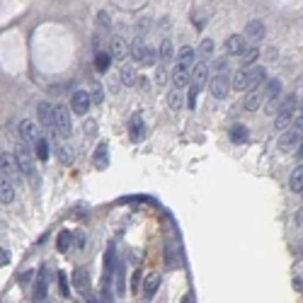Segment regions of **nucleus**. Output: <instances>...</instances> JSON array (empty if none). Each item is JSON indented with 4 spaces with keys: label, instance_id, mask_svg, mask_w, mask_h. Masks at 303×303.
Returning a JSON list of instances; mask_svg holds the SVG:
<instances>
[{
    "label": "nucleus",
    "instance_id": "f257e3e1",
    "mask_svg": "<svg viewBox=\"0 0 303 303\" xmlns=\"http://www.w3.org/2000/svg\"><path fill=\"white\" fill-rule=\"evenodd\" d=\"M264 78H267V70H264L262 65H247V68H242V70L236 73L233 87L240 90V92H247V90H255Z\"/></svg>",
    "mask_w": 303,
    "mask_h": 303
},
{
    "label": "nucleus",
    "instance_id": "f03ea898",
    "mask_svg": "<svg viewBox=\"0 0 303 303\" xmlns=\"http://www.w3.org/2000/svg\"><path fill=\"white\" fill-rule=\"evenodd\" d=\"M294 109H296V95H289L284 102H279L277 119H274V129L277 131H284L289 126V121L294 119Z\"/></svg>",
    "mask_w": 303,
    "mask_h": 303
},
{
    "label": "nucleus",
    "instance_id": "7ed1b4c3",
    "mask_svg": "<svg viewBox=\"0 0 303 303\" xmlns=\"http://www.w3.org/2000/svg\"><path fill=\"white\" fill-rule=\"evenodd\" d=\"M54 129L61 138L70 136V112L65 109V105H59L54 107Z\"/></svg>",
    "mask_w": 303,
    "mask_h": 303
},
{
    "label": "nucleus",
    "instance_id": "20e7f679",
    "mask_svg": "<svg viewBox=\"0 0 303 303\" xmlns=\"http://www.w3.org/2000/svg\"><path fill=\"white\" fill-rule=\"evenodd\" d=\"M228 90H231V83H228V75H226V73H218V75H214V78L209 80V92H211V97L223 100V97L228 95Z\"/></svg>",
    "mask_w": 303,
    "mask_h": 303
},
{
    "label": "nucleus",
    "instance_id": "39448f33",
    "mask_svg": "<svg viewBox=\"0 0 303 303\" xmlns=\"http://www.w3.org/2000/svg\"><path fill=\"white\" fill-rule=\"evenodd\" d=\"M301 126H303V117L299 112V119H296V126L294 129H284L281 138H279V146L281 148H294L296 143H301Z\"/></svg>",
    "mask_w": 303,
    "mask_h": 303
},
{
    "label": "nucleus",
    "instance_id": "423d86ee",
    "mask_svg": "<svg viewBox=\"0 0 303 303\" xmlns=\"http://www.w3.org/2000/svg\"><path fill=\"white\" fill-rule=\"evenodd\" d=\"M0 175H5L7 180H20V168L12 153H0Z\"/></svg>",
    "mask_w": 303,
    "mask_h": 303
},
{
    "label": "nucleus",
    "instance_id": "0eeeda50",
    "mask_svg": "<svg viewBox=\"0 0 303 303\" xmlns=\"http://www.w3.org/2000/svg\"><path fill=\"white\" fill-rule=\"evenodd\" d=\"M90 105H92V100H90V92H87V90H75V92H73V97H70V109H73L75 114H87Z\"/></svg>",
    "mask_w": 303,
    "mask_h": 303
},
{
    "label": "nucleus",
    "instance_id": "6e6552de",
    "mask_svg": "<svg viewBox=\"0 0 303 303\" xmlns=\"http://www.w3.org/2000/svg\"><path fill=\"white\" fill-rule=\"evenodd\" d=\"M15 160H17V168H20V173H22V175H32V170H34V163H32V153L27 151V146L17 148V153H15Z\"/></svg>",
    "mask_w": 303,
    "mask_h": 303
},
{
    "label": "nucleus",
    "instance_id": "1a4fd4ad",
    "mask_svg": "<svg viewBox=\"0 0 303 303\" xmlns=\"http://www.w3.org/2000/svg\"><path fill=\"white\" fill-rule=\"evenodd\" d=\"M264 34H267V27H264V22H260V20H252V22H247V27H245V39H250V42H262L264 39Z\"/></svg>",
    "mask_w": 303,
    "mask_h": 303
},
{
    "label": "nucleus",
    "instance_id": "9d476101",
    "mask_svg": "<svg viewBox=\"0 0 303 303\" xmlns=\"http://www.w3.org/2000/svg\"><path fill=\"white\" fill-rule=\"evenodd\" d=\"M189 80H192V85H196V87H201L206 80H209V65L201 61V63H196L192 70H189Z\"/></svg>",
    "mask_w": 303,
    "mask_h": 303
},
{
    "label": "nucleus",
    "instance_id": "9b49d317",
    "mask_svg": "<svg viewBox=\"0 0 303 303\" xmlns=\"http://www.w3.org/2000/svg\"><path fill=\"white\" fill-rule=\"evenodd\" d=\"M20 136H22V141H27V143H34L37 138H42L39 136V129H37V124L29 119L20 121Z\"/></svg>",
    "mask_w": 303,
    "mask_h": 303
},
{
    "label": "nucleus",
    "instance_id": "f8f14e48",
    "mask_svg": "<svg viewBox=\"0 0 303 303\" xmlns=\"http://www.w3.org/2000/svg\"><path fill=\"white\" fill-rule=\"evenodd\" d=\"M264 105V95H262V87L260 90H250L247 95H245V102H242V107L247 109V112H255V109H260Z\"/></svg>",
    "mask_w": 303,
    "mask_h": 303
},
{
    "label": "nucleus",
    "instance_id": "ddd939ff",
    "mask_svg": "<svg viewBox=\"0 0 303 303\" xmlns=\"http://www.w3.org/2000/svg\"><path fill=\"white\" fill-rule=\"evenodd\" d=\"M223 49H226V54H228V56H240L242 51H245V37H240V34L228 37Z\"/></svg>",
    "mask_w": 303,
    "mask_h": 303
},
{
    "label": "nucleus",
    "instance_id": "4468645a",
    "mask_svg": "<svg viewBox=\"0 0 303 303\" xmlns=\"http://www.w3.org/2000/svg\"><path fill=\"white\" fill-rule=\"evenodd\" d=\"M37 112H39V124L44 129H54V107L49 102H42Z\"/></svg>",
    "mask_w": 303,
    "mask_h": 303
},
{
    "label": "nucleus",
    "instance_id": "2eb2a0df",
    "mask_svg": "<svg viewBox=\"0 0 303 303\" xmlns=\"http://www.w3.org/2000/svg\"><path fill=\"white\" fill-rule=\"evenodd\" d=\"M126 54H129V46H126V42L121 39V37H114L112 42H109V56L112 59H126Z\"/></svg>",
    "mask_w": 303,
    "mask_h": 303
},
{
    "label": "nucleus",
    "instance_id": "dca6fc26",
    "mask_svg": "<svg viewBox=\"0 0 303 303\" xmlns=\"http://www.w3.org/2000/svg\"><path fill=\"white\" fill-rule=\"evenodd\" d=\"M15 199V187H12V180H7L5 175H0V201L2 204H10Z\"/></svg>",
    "mask_w": 303,
    "mask_h": 303
},
{
    "label": "nucleus",
    "instance_id": "f3484780",
    "mask_svg": "<svg viewBox=\"0 0 303 303\" xmlns=\"http://www.w3.org/2000/svg\"><path fill=\"white\" fill-rule=\"evenodd\" d=\"M194 56H196L194 46H182L180 51H177V65L192 68V65H194Z\"/></svg>",
    "mask_w": 303,
    "mask_h": 303
},
{
    "label": "nucleus",
    "instance_id": "a211bd4d",
    "mask_svg": "<svg viewBox=\"0 0 303 303\" xmlns=\"http://www.w3.org/2000/svg\"><path fill=\"white\" fill-rule=\"evenodd\" d=\"M279 92H281V80H279V78H272V80H267V85L262 87V95H264V100L279 97Z\"/></svg>",
    "mask_w": 303,
    "mask_h": 303
},
{
    "label": "nucleus",
    "instance_id": "6ab92c4d",
    "mask_svg": "<svg viewBox=\"0 0 303 303\" xmlns=\"http://www.w3.org/2000/svg\"><path fill=\"white\" fill-rule=\"evenodd\" d=\"M173 83H175V87H184V85L189 83V68L175 65V68H173Z\"/></svg>",
    "mask_w": 303,
    "mask_h": 303
},
{
    "label": "nucleus",
    "instance_id": "aec40b11",
    "mask_svg": "<svg viewBox=\"0 0 303 303\" xmlns=\"http://www.w3.org/2000/svg\"><path fill=\"white\" fill-rule=\"evenodd\" d=\"M34 155H37L39 160H46V158L51 155V146H49L46 138H37V141H34Z\"/></svg>",
    "mask_w": 303,
    "mask_h": 303
},
{
    "label": "nucleus",
    "instance_id": "412c9836",
    "mask_svg": "<svg viewBox=\"0 0 303 303\" xmlns=\"http://www.w3.org/2000/svg\"><path fill=\"white\" fill-rule=\"evenodd\" d=\"M73 281H75L78 291H83V294H87V291H90V279H87V272H85V269H75Z\"/></svg>",
    "mask_w": 303,
    "mask_h": 303
},
{
    "label": "nucleus",
    "instance_id": "4be33fe9",
    "mask_svg": "<svg viewBox=\"0 0 303 303\" xmlns=\"http://www.w3.org/2000/svg\"><path fill=\"white\" fill-rule=\"evenodd\" d=\"M158 286H160V277H158V274H151V277L146 279V284H143V296H146V299H153L155 291H158Z\"/></svg>",
    "mask_w": 303,
    "mask_h": 303
},
{
    "label": "nucleus",
    "instance_id": "5701e85b",
    "mask_svg": "<svg viewBox=\"0 0 303 303\" xmlns=\"http://www.w3.org/2000/svg\"><path fill=\"white\" fill-rule=\"evenodd\" d=\"M173 56H175V51H173L170 39H163V42H160V46H158V59H160V63H170Z\"/></svg>",
    "mask_w": 303,
    "mask_h": 303
},
{
    "label": "nucleus",
    "instance_id": "b1692460",
    "mask_svg": "<svg viewBox=\"0 0 303 303\" xmlns=\"http://www.w3.org/2000/svg\"><path fill=\"white\" fill-rule=\"evenodd\" d=\"M143 129H146V126H143V119H141V117L136 114V117L131 119V126H129L131 141H141V138H143Z\"/></svg>",
    "mask_w": 303,
    "mask_h": 303
},
{
    "label": "nucleus",
    "instance_id": "393cba45",
    "mask_svg": "<svg viewBox=\"0 0 303 303\" xmlns=\"http://www.w3.org/2000/svg\"><path fill=\"white\" fill-rule=\"evenodd\" d=\"M240 59H242V65H245V68H247V65H255V61L260 59V46H245Z\"/></svg>",
    "mask_w": 303,
    "mask_h": 303
},
{
    "label": "nucleus",
    "instance_id": "a878e982",
    "mask_svg": "<svg viewBox=\"0 0 303 303\" xmlns=\"http://www.w3.org/2000/svg\"><path fill=\"white\" fill-rule=\"evenodd\" d=\"M289 187H291V192H299V194H301V189H303V168L301 165L291 173V177H289Z\"/></svg>",
    "mask_w": 303,
    "mask_h": 303
},
{
    "label": "nucleus",
    "instance_id": "bb28decb",
    "mask_svg": "<svg viewBox=\"0 0 303 303\" xmlns=\"http://www.w3.org/2000/svg\"><path fill=\"white\" fill-rule=\"evenodd\" d=\"M119 80L124 85H133V83H136V68H133V65H121Z\"/></svg>",
    "mask_w": 303,
    "mask_h": 303
},
{
    "label": "nucleus",
    "instance_id": "cd10ccee",
    "mask_svg": "<svg viewBox=\"0 0 303 303\" xmlns=\"http://www.w3.org/2000/svg\"><path fill=\"white\" fill-rule=\"evenodd\" d=\"M109 65H112V56H109L107 51H100V54L95 56V68H97L100 73H107Z\"/></svg>",
    "mask_w": 303,
    "mask_h": 303
},
{
    "label": "nucleus",
    "instance_id": "c85d7f7f",
    "mask_svg": "<svg viewBox=\"0 0 303 303\" xmlns=\"http://www.w3.org/2000/svg\"><path fill=\"white\" fill-rule=\"evenodd\" d=\"M46 296V274H44V269L39 272V279H37V291H34V299L37 301H42Z\"/></svg>",
    "mask_w": 303,
    "mask_h": 303
},
{
    "label": "nucleus",
    "instance_id": "c756f323",
    "mask_svg": "<svg viewBox=\"0 0 303 303\" xmlns=\"http://www.w3.org/2000/svg\"><path fill=\"white\" fill-rule=\"evenodd\" d=\"M129 51H131V59L141 63V56H143V51H146V44H143V39H136V42L129 46Z\"/></svg>",
    "mask_w": 303,
    "mask_h": 303
},
{
    "label": "nucleus",
    "instance_id": "7c9ffc66",
    "mask_svg": "<svg viewBox=\"0 0 303 303\" xmlns=\"http://www.w3.org/2000/svg\"><path fill=\"white\" fill-rule=\"evenodd\" d=\"M231 138H233L236 143H242V141H247V129H245L242 124H236V126H231Z\"/></svg>",
    "mask_w": 303,
    "mask_h": 303
},
{
    "label": "nucleus",
    "instance_id": "2f4dec72",
    "mask_svg": "<svg viewBox=\"0 0 303 303\" xmlns=\"http://www.w3.org/2000/svg\"><path fill=\"white\" fill-rule=\"evenodd\" d=\"M95 165H97V168H105V165H107V146H105V143L97 146V151H95Z\"/></svg>",
    "mask_w": 303,
    "mask_h": 303
},
{
    "label": "nucleus",
    "instance_id": "473e14b6",
    "mask_svg": "<svg viewBox=\"0 0 303 303\" xmlns=\"http://www.w3.org/2000/svg\"><path fill=\"white\" fill-rule=\"evenodd\" d=\"M158 59V54H155V49H151V46H146V51H143V56H141V63L143 65H153Z\"/></svg>",
    "mask_w": 303,
    "mask_h": 303
},
{
    "label": "nucleus",
    "instance_id": "72a5a7b5",
    "mask_svg": "<svg viewBox=\"0 0 303 303\" xmlns=\"http://www.w3.org/2000/svg\"><path fill=\"white\" fill-rule=\"evenodd\" d=\"M70 242H73V233H68V231H65V233H61V236H59V250H61V252H65V250L70 247Z\"/></svg>",
    "mask_w": 303,
    "mask_h": 303
},
{
    "label": "nucleus",
    "instance_id": "f704fd0d",
    "mask_svg": "<svg viewBox=\"0 0 303 303\" xmlns=\"http://www.w3.org/2000/svg\"><path fill=\"white\" fill-rule=\"evenodd\" d=\"M199 54H201V56H211V54H214V42H211V39H201Z\"/></svg>",
    "mask_w": 303,
    "mask_h": 303
},
{
    "label": "nucleus",
    "instance_id": "c9c22d12",
    "mask_svg": "<svg viewBox=\"0 0 303 303\" xmlns=\"http://www.w3.org/2000/svg\"><path fill=\"white\" fill-rule=\"evenodd\" d=\"M196 95H199V87L192 85V87H189V95H187V107H189V109L196 107Z\"/></svg>",
    "mask_w": 303,
    "mask_h": 303
},
{
    "label": "nucleus",
    "instance_id": "e433bc0d",
    "mask_svg": "<svg viewBox=\"0 0 303 303\" xmlns=\"http://www.w3.org/2000/svg\"><path fill=\"white\" fill-rule=\"evenodd\" d=\"M277 109H279V97H272L269 102H267V114H277Z\"/></svg>",
    "mask_w": 303,
    "mask_h": 303
},
{
    "label": "nucleus",
    "instance_id": "4c0bfd02",
    "mask_svg": "<svg viewBox=\"0 0 303 303\" xmlns=\"http://www.w3.org/2000/svg\"><path fill=\"white\" fill-rule=\"evenodd\" d=\"M59 158L63 160V163H70V160H73V155H70L68 146H61V148H59Z\"/></svg>",
    "mask_w": 303,
    "mask_h": 303
},
{
    "label": "nucleus",
    "instance_id": "58836bf2",
    "mask_svg": "<svg viewBox=\"0 0 303 303\" xmlns=\"http://www.w3.org/2000/svg\"><path fill=\"white\" fill-rule=\"evenodd\" d=\"M59 281H61V294H63V296H68L70 286H68V279H65V274H63V272H59Z\"/></svg>",
    "mask_w": 303,
    "mask_h": 303
},
{
    "label": "nucleus",
    "instance_id": "ea45409f",
    "mask_svg": "<svg viewBox=\"0 0 303 303\" xmlns=\"http://www.w3.org/2000/svg\"><path fill=\"white\" fill-rule=\"evenodd\" d=\"M170 107H173V109H180V107H182L180 92H173V95H170Z\"/></svg>",
    "mask_w": 303,
    "mask_h": 303
},
{
    "label": "nucleus",
    "instance_id": "a19ab883",
    "mask_svg": "<svg viewBox=\"0 0 303 303\" xmlns=\"http://www.w3.org/2000/svg\"><path fill=\"white\" fill-rule=\"evenodd\" d=\"M97 22H100L102 27H109V24H112V17H109L107 12H100V15H97Z\"/></svg>",
    "mask_w": 303,
    "mask_h": 303
},
{
    "label": "nucleus",
    "instance_id": "79ce46f5",
    "mask_svg": "<svg viewBox=\"0 0 303 303\" xmlns=\"http://www.w3.org/2000/svg\"><path fill=\"white\" fill-rule=\"evenodd\" d=\"M155 80H158L160 85L165 83V68H160V70H158V75H155Z\"/></svg>",
    "mask_w": 303,
    "mask_h": 303
},
{
    "label": "nucleus",
    "instance_id": "37998d69",
    "mask_svg": "<svg viewBox=\"0 0 303 303\" xmlns=\"http://www.w3.org/2000/svg\"><path fill=\"white\" fill-rule=\"evenodd\" d=\"M7 260H10V255L5 250H0V264H7Z\"/></svg>",
    "mask_w": 303,
    "mask_h": 303
},
{
    "label": "nucleus",
    "instance_id": "c03bdc74",
    "mask_svg": "<svg viewBox=\"0 0 303 303\" xmlns=\"http://www.w3.org/2000/svg\"><path fill=\"white\" fill-rule=\"evenodd\" d=\"M146 29H148V20H141L138 22V32H146Z\"/></svg>",
    "mask_w": 303,
    "mask_h": 303
},
{
    "label": "nucleus",
    "instance_id": "a18cd8bd",
    "mask_svg": "<svg viewBox=\"0 0 303 303\" xmlns=\"http://www.w3.org/2000/svg\"><path fill=\"white\" fill-rule=\"evenodd\" d=\"M267 59H277V49H267Z\"/></svg>",
    "mask_w": 303,
    "mask_h": 303
}]
</instances>
